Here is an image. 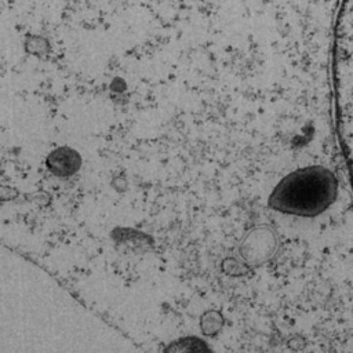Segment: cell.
I'll return each mask as SVG.
<instances>
[{"mask_svg":"<svg viewBox=\"0 0 353 353\" xmlns=\"http://www.w3.org/2000/svg\"><path fill=\"white\" fill-rule=\"evenodd\" d=\"M337 174L325 166H308L286 175L272 191L268 204L279 213L318 217L338 199Z\"/></svg>","mask_w":353,"mask_h":353,"instance_id":"cell-1","label":"cell"},{"mask_svg":"<svg viewBox=\"0 0 353 353\" xmlns=\"http://www.w3.org/2000/svg\"><path fill=\"white\" fill-rule=\"evenodd\" d=\"M275 249V239L268 229H257L253 230L242 243L240 254L253 265L266 261Z\"/></svg>","mask_w":353,"mask_h":353,"instance_id":"cell-2","label":"cell"},{"mask_svg":"<svg viewBox=\"0 0 353 353\" xmlns=\"http://www.w3.org/2000/svg\"><path fill=\"white\" fill-rule=\"evenodd\" d=\"M82 166V158L80 155L68 146L57 148L50 153L46 159V167L53 175L57 177H70L76 174Z\"/></svg>","mask_w":353,"mask_h":353,"instance_id":"cell-3","label":"cell"},{"mask_svg":"<svg viewBox=\"0 0 353 353\" xmlns=\"http://www.w3.org/2000/svg\"><path fill=\"white\" fill-rule=\"evenodd\" d=\"M164 353H213L206 341L197 337H182L167 345Z\"/></svg>","mask_w":353,"mask_h":353,"instance_id":"cell-4","label":"cell"},{"mask_svg":"<svg viewBox=\"0 0 353 353\" xmlns=\"http://www.w3.org/2000/svg\"><path fill=\"white\" fill-rule=\"evenodd\" d=\"M222 327V319L215 312H208L201 318V330L207 335H213L217 331H220Z\"/></svg>","mask_w":353,"mask_h":353,"instance_id":"cell-5","label":"cell"}]
</instances>
